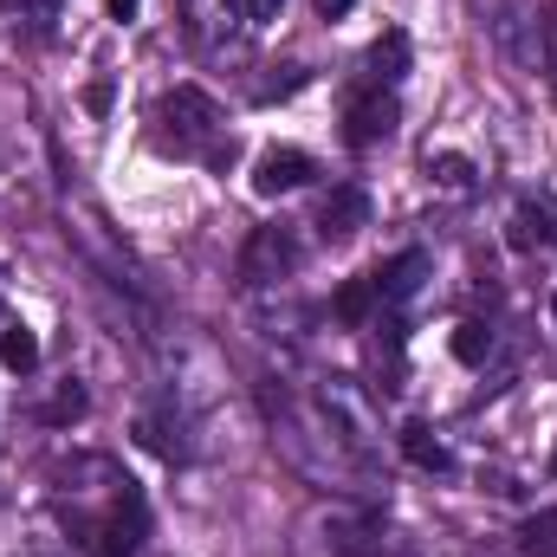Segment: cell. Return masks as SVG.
<instances>
[{
	"instance_id": "5b68a950",
	"label": "cell",
	"mask_w": 557,
	"mask_h": 557,
	"mask_svg": "<svg viewBox=\"0 0 557 557\" xmlns=\"http://www.w3.org/2000/svg\"><path fill=\"white\" fill-rule=\"evenodd\" d=\"M363 221H370V195H363L357 182L331 188V195H324V208H318V234H324V240H350Z\"/></svg>"
},
{
	"instance_id": "d6986e66",
	"label": "cell",
	"mask_w": 557,
	"mask_h": 557,
	"mask_svg": "<svg viewBox=\"0 0 557 557\" xmlns=\"http://www.w3.org/2000/svg\"><path fill=\"white\" fill-rule=\"evenodd\" d=\"M350 7H357V0H318V13H324V20H344Z\"/></svg>"
},
{
	"instance_id": "30bf717a",
	"label": "cell",
	"mask_w": 557,
	"mask_h": 557,
	"mask_svg": "<svg viewBox=\"0 0 557 557\" xmlns=\"http://www.w3.org/2000/svg\"><path fill=\"white\" fill-rule=\"evenodd\" d=\"M0 363H7L13 376H26V370L39 363V337H33L26 324H7V331H0Z\"/></svg>"
},
{
	"instance_id": "7402d4cb",
	"label": "cell",
	"mask_w": 557,
	"mask_h": 557,
	"mask_svg": "<svg viewBox=\"0 0 557 557\" xmlns=\"http://www.w3.org/2000/svg\"><path fill=\"white\" fill-rule=\"evenodd\" d=\"M552 473H557V447H552Z\"/></svg>"
},
{
	"instance_id": "9c48e42d",
	"label": "cell",
	"mask_w": 557,
	"mask_h": 557,
	"mask_svg": "<svg viewBox=\"0 0 557 557\" xmlns=\"http://www.w3.org/2000/svg\"><path fill=\"white\" fill-rule=\"evenodd\" d=\"M370 305H376V285H370V278H344V285H337V298H331L337 324H363V318H370Z\"/></svg>"
},
{
	"instance_id": "2e32d148",
	"label": "cell",
	"mask_w": 557,
	"mask_h": 557,
	"mask_svg": "<svg viewBox=\"0 0 557 557\" xmlns=\"http://www.w3.org/2000/svg\"><path fill=\"white\" fill-rule=\"evenodd\" d=\"M278 13H285V0H247V20L253 26H273Z\"/></svg>"
},
{
	"instance_id": "6da1fadb",
	"label": "cell",
	"mask_w": 557,
	"mask_h": 557,
	"mask_svg": "<svg viewBox=\"0 0 557 557\" xmlns=\"http://www.w3.org/2000/svg\"><path fill=\"white\" fill-rule=\"evenodd\" d=\"M156 137L162 149H175V156H201L214 175H227L234 169V137H227V124H221V104L208 98V91H195V85H175L162 104H156Z\"/></svg>"
},
{
	"instance_id": "9a60e30c",
	"label": "cell",
	"mask_w": 557,
	"mask_h": 557,
	"mask_svg": "<svg viewBox=\"0 0 557 557\" xmlns=\"http://www.w3.org/2000/svg\"><path fill=\"white\" fill-rule=\"evenodd\" d=\"M78 416H85V389H78V383H65V389H59V403L46 409V421H78Z\"/></svg>"
},
{
	"instance_id": "7a4b0ae2",
	"label": "cell",
	"mask_w": 557,
	"mask_h": 557,
	"mask_svg": "<svg viewBox=\"0 0 557 557\" xmlns=\"http://www.w3.org/2000/svg\"><path fill=\"white\" fill-rule=\"evenodd\" d=\"M298 267V234L278 221V227H253V240H247V253H240V278L247 285H267V278L292 273Z\"/></svg>"
},
{
	"instance_id": "e0dca14e",
	"label": "cell",
	"mask_w": 557,
	"mask_h": 557,
	"mask_svg": "<svg viewBox=\"0 0 557 557\" xmlns=\"http://www.w3.org/2000/svg\"><path fill=\"white\" fill-rule=\"evenodd\" d=\"M539 39H545V65H552V85H557V13L539 20Z\"/></svg>"
},
{
	"instance_id": "8fae6325",
	"label": "cell",
	"mask_w": 557,
	"mask_h": 557,
	"mask_svg": "<svg viewBox=\"0 0 557 557\" xmlns=\"http://www.w3.org/2000/svg\"><path fill=\"white\" fill-rule=\"evenodd\" d=\"M519 552L525 557H557V506L532 512V519L519 525Z\"/></svg>"
},
{
	"instance_id": "ffe728a7",
	"label": "cell",
	"mask_w": 557,
	"mask_h": 557,
	"mask_svg": "<svg viewBox=\"0 0 557 557\" xmlns=\"http://www.w3.org/2000/svg\"><path fill=\"white\" fill-rule=\"evenodd\" d=\"M143 13V0H111V20H137Z\"/></svg>"
},
{
	"instance_id": "ac0fdd59",
	"label": "cell",
	"mask_w": 557,
	"mask_h": 557,
	"mask_svg": "<svg viewBox=\"0 0 557 557\" xmlns=\"http://www.w3.org/2000/svg\"><path fill=\"white\" fill-rule=\"evenodd\" d=\"M85 104H91V111H111V78H91V91H85Z\"/></svg>"
},
{
	"instance_id": "603a6c76",
	"label": "cell",
	"mask_w": 557,
	"mask_h": 557,
	"mask_svg": "<svg viewBox=\"0 0 557 557\" xmlns=\"http://www.w3.org/2000/svg\"><path fill=\"white\" fill-rule=\"evenodd\" d=\"M552 318H557V298H552Z\"/></svg>"
},
{
	"instance_id": "52a82bcc",
	"label": "cell",
	"mask_w": 557,
	"mask_h": 557,
	"mask_svg": "<svg viewBox=\"0 0 557 557\" xmlns=\"http://www.w3.org/2000/svg\"><path fill=\"white\" fill-rule=\"evenodd\" d=\"M396 78H409V33L403 26H389L370 46V85H396Z\"/></svg>"
},
{
	"instance_id": "ba28073f",
	"label": "cell",
	"mask_w": 557,
	"mask_h": 557,
	"mask_svg": "<svg viewBox=\"0 0 557 557\" xmlns=\"http://www.w3.org/2000/svg\"><path fill=\"white\" fill-rule=\"evenodd\" d=\"M403 454H409L416 467H428V473H454V454H447L421 421H416V428H403Z\"/></svg>"
},
{
	"instance_id": "4fadbf2b",
	"label": "cell",
	"mask_w": 557,
	"mask_h": 557,
	"mask_svg": "<svg viewBox=\"0 0 557 557\" xmlns=\"http://www.w3.org/2000/svg\"><path fill=\"white\" fill-rule=\"evenodd\" d=\"M428 175L447 182V188H473V162L467 156H428Z\"/></svg>"
},
{
	"instance_id": "7c38bea8",
	"label": "cell",
	"mask_w": 557,
	"mask_h": 557,
	"mask_svg": "<svg viewBox=\"0 0 557 557\" xmlns=\"http://www.w3.org/2000/svg\"><path fill=\"white\" fill-rule=\"evenodd\" d=\"M454 357H460L467 370H480V363L493 357V331H486L480 318H467V324H454Z\"/></svg>"
},
{
	"instance_id": "277c9868",
	"label": "cell",
	"mask_w": 557,
	"mask_h": 557,
	"mask_svg": "<svg viewBox=\"0 0 557 557\" xmlns=\"http://www.w3.org/2000/svg\"><path fill=\"white\" fill-rule=\"evenodd\" d=\"M311 175H318V162H311L305 149H292V143H285V149H267V156L253 162V195H267V201H273V195L305 188Z\"/></svg>"
},
{
	"instance_id": "44dd1931",
	"label": "cell",
	"mask_w": 557,
	"mask_h": 557,
	"mask_svg": "<svg viewBox=\"0 0 557 557\" xmlns=\"http://www.w3.org/2000/svg\"><path fill=\"white\" fill-rule=\"evenodd\" d=\"M52 7H59V0H39V13H52Z\"/></svg>"
},
{
	"instance_id": "cb8c5ba5",
	"label": "cell",
	"mask_w": 557,
	"mask_h": 557,
	"mask_svg": "<svg viewBox=\"0 0 557 557\" xmlns=\"http://www.w3.org/2000/svg\"><path fill=\"white\" fill-rule=\"evenodd\" d=\"M0 7H13V0H0Z\"/></svg>"
},
{
	"instance_id": "5bb4252c",
	"label": "cell",
	"mask_w": 557,
	"mask_h": 557,
	"mask_svg": "<svg viewBox=\"0 0 557 557\" xmlns=\"http://www.w3.org/2000/svg\"><path fill=\"white\" fill-rule=\"evenodd\" d=\"M305 78H311L305 65H278V78H267V85H260V104H273V98H292Z\"/></svg>"
},
{
	"instance_id": "3957f363",
	"label": "cell",
	"mask_w": 557,
	"mask_h": 557,
	"mask_svg": "<svg viewBox=\"0 0 557 557\" xmlns=\"http://www.w3.org/2000/svg\"><path fill=\"white\" fill-rule=\"evenodd\" d=\"M389 131H396V98L383 85L350 91V104H344V137H350V149H370V143H383Z\"/></svg>"
},
{
	"instance_id": "8992f818",
	"label": "cell",
	"mask_w": 557,
	"mask_h": 557,
	"mask_svg": "<svg viewBox=\"0 0 557 557\" xmlns=\"http://www.w3.org/2000/svg\"><path fill=\"white\" fill-rule=\"evenodd\" d=\"M421 278H428V253H421V247H409V253H396V260L370 278V285H376V298H389V305H409V298L421 292Z\"/></svg>"
}]
</instances>
